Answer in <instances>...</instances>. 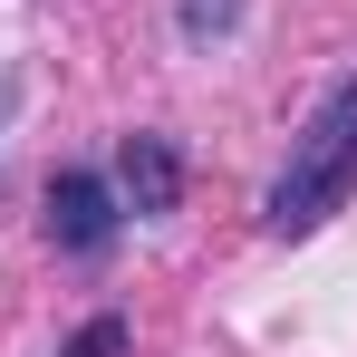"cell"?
<instances>
[{"label":"cell","mask_w":357,"mask_h":357,"mask_svg":"<svg viewBox=\"0 0 357 357\" xmlns=\"http://www.w3.org/2000/svg\"><path fill=\"white\" fill-rule=\"evenodd\" d=\"M348 193H357V77H338V87L309 107V126L290 135V165L271 183V232L280 241L319 232Z\"/></svg>","instance_id":"cell-1"},{"label":"cell","mask_w":357,"mask_h":357,"mask_svg":"<svg viewBox=\"0 0 357 357\" xmlns=\"http://www.w3.org/2000/svg\"><path fill=\"white\" fill-rule=\"evenodd\" d=\"M49 241L59 251H107L116 241V193L97 174H59L49 183Z\"/></svg>","instance_id":"cell-2"},{"label":"cell","mask_w":357,"mask_h":357,"mask_svg":"<svg viewBox=\"0 0 357 357\" xmlns=\"http://www.w3.org/2000/svg\"><path fill=\"white\" fill-rule=\"evenodd\" d=\"M126 213H174V193H183V155L165 145V135H126Z\"/></svg>","instance_id":"cell-3"},{"label":"cell","mask_w":357,"mask_h":357,"mask_svg":"<svg viewBox=\"0 0 357 357\" xmlns=\"http://www.w3.org/2000/svg\"><path fill=\"white\" fill-rule=\"evenodd\" d=\"M126 348V319H87V328H77V348L68 357H116Z\"/></svg>","instance_id":"cell-4"}]
</instances>
